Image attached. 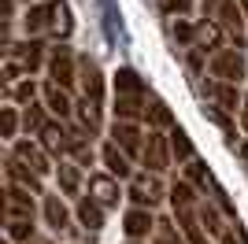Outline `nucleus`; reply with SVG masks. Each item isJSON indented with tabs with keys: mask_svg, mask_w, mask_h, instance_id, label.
<instances>
[{
	"mask_svg": "<svg viewBox=\"0 0 248 244\" xmlns=\"http://www.w3.org/2000/svg\"><path fill=\"white\" fill-rule=\"evenodd\" d=\"M167 193H170V185H163L159 174H148V170L134 174V182H130V200H134V207H148V211H152Z\"/></svg>",
	"mask_w": 248,
	"mask_h": 244,
	"instance_id": "f257e3e1",
	"label": "nucleus"
},
{
	"mask_svg": "<svg viewBox=\"0 0 248 244\" xmlns=\"http://www.w3.org/2000/svg\"><path fill=\"white\" fill-rule=\"evenodd\" d=\"M170 137H163V130H148L145 137V152H141V163H145L148 174H163L170 167Z\"/></svg>",
	"mask_w": 248,
	"mask_h": 244,
	"instance_id": "f03ea898",
	"label": "nucleus"
},
{
	"mask_svg": "<svg viewBox=\"0 0 248 244\" xmlns=\"http://www.w3.org/2000/svg\"><path fill=\"white\" fill-rule=\"evenodd\" d=\"M48 78L63 89H71L74 81H78V60H74V52L67 45H56L48 48Z\"/></svg>",
	"mask_w": 248,
	"mask_h": 244,
	"instance_id": "7ed1b4c3",
	"label": "nucleus"
},
{
	"mask_svg": "<svg viewBox=\"0 0 248 244\" xmlns=\"http://www.w3.org/2000/svg\"><path fill=\"white\" fill-rule=\"evenodd\" d=\"M211 78L241 85V78H245V56H241V48H218L211 56Z\"/></svg>",
	"mask_w": 248,
	"mask_h": 244,
	"instance_id": "20e7f679",
	"label": "nucleus"
},
{
	"mask_svg": "<svg viewBox=\"0 0 248 244\" xmlns=\"http://www.w3.org/2000/svg\"><path fill=\"white\" fill-rule=\"evenodd\" d=\"M11 155L22 163V167H30L37 178H48L56 167H52V155L45 152L41 144H33V141H15V148H11Z\"/></svg>",
	"mask_w": 248,
	"mask_h": 244,
	"instance_id": "39448f33",
	"label": "nucleus"
},
{
	"mask_svg": "<svg viewBox=\"0 0 248 244\" xmlns=\"http://www.w3.org/2000/svg\"><path fill=\"white\" fill-rule=\"evenodd\" d=\"M145 137H148V133H141L137 122H119V119H115V126H111V141L119 144L130 159H141V152H145Z\"/></svg>",
	"mask_w": 248,
	"mask_h": 244,
	"instance_id": "423d86ee",
	"label": "nucleus"
},
{
	"mask_svg": "<svg viewBox=\"0 0 248 244\" xmlns=\"http://www.w3.org/2000/svg\"><path fill=\"white\" fill-rule=\"evenodd\" d=\"M41 211H45V222H48L52 233H71V211H67V203H63L60 193H45Z\"/></svg>",
	"mask_w": 248,
	"mask_h": 244,
	"instance_id": "0eeeda50",
	"label": "nucleus"
},
{
	"mask_svg": "<svg viewBox=\"0 0 248 244\" xmlns=\"http://www.w3.org/2000/svg\"><path fill=\"white\" fill-rule=\"evenodd\" d=\"M155 218L148 207H130V211L123 214V229H126V241H145L148 233H155Z\"/></svg>",
	"mask_w": 248,
	"mask_h": 244,
	"instance_id": "6e6552de",
	"label": "nucleus"
},
{
	"mask_svg": "<svg viewBox=\"0 0 248 244\" xmlns=\"http://www.w3.org/2000/svg\"><path fill=\"white\" fill-rule=\"evenodd\" d=\"M215 19L222 22V30H230V37L237 41V48L245 45V15H241L237 0H215Z\"/></svg>",
	"mask_w": 248,
	"mask_h": 244,
	"instance_id": "1a4fd4ad",
	"label": "nucleus"
},
{
	"mask_svg": "<svg viewBox=\"0 0 248 244\" xmlns=\"http://www.w3.org/2000/svg\"><path fill=\"white\" fill-rule=\"evenodd\" d=\"M89 196L100 203L104 211H108V207H119V200H123L119 178H111V174H93V178H89Z\"/></svg>",
	"mask_w": 248,
	"mask_h": 244,
	"instance_id": "9d476101",
	"label": "nucleus"
},
{
	"mask_svg": "<svg viewBox=\"0 0 248 244\" xmlns=\"http://www.w3.org/2000/svg\"><path fill=\"white\" fill-rule=\"evenodd\" d=\"M41 96H45V107H48L52 115H60V122H67L74 115V100H71V92L63 89V85H56V81H45L41 85Z\"/></svg>",
	"mask_w": 248,
	"mask_h": 244,
	"instance_id": "9b49d317",
	"label": "nucleus"
},
{
	"mask_svg": "<svg viewBox=\"0 0 248 244\" xmlns=\"http://www.w3.org/2000/svg\"><path fill=\"white\" fill-rule=\"evenodd\" d=\"M100 159H104V174H111V178H119V182H123V178H134L130 155H126L115 141H108V144L100 148Z\"/></svg>",
	"mask_w": 248,
	"mask_h": 244,
	"instance_id": "f8f14e48",
	"label": "nucleus"
},
{
	"mask_svg": "<svg viewBox=\"0 0 248 244\" xmlns=\"http://www.w3.org/2000/svg\"><path fill=\"white\" fill-rule=\"evenodd\" d=\"M8 56H19V60H22V71H26V74H33L41 63H48V60H45V41H37V37H26L22 45H11Z\"/></svg>",
	"mask_w": 248,
	"mask_h": 244,
	"instance_id": "ddd939ff",
	"label": "nucleus"
},
{
	"mask_svg": "<svg viewBox=\"0 0 248 244\" xmlns=\"http://www.w3.org/2000/svg\"><path fill=\"white\" fill-rule=\"evenodd\" d=\"M4 170H8V182L11 185H22V189H30L33 196H45V185H41V178L30 170V167H22L15 155H8V163H4Z\"/></svg>",
	"mask_w": 248,
	"mask_h": 244,
	"instance_id": "4468645a",
	"label": "nucleus"
},
{
	"mask_svg": "<svg viewBox=\"0 0 248 244\" xmlns=\"http://www.w3.org/2000/svg\"><path fill=\"white\" fill-rule=\"evenodd\" d=\"M4 211H8V218H30V222H33V211H37V207H33V193H30V189H22V185H11Z\"/></svg>",
	"mask_w": 248,
	"mask_h": 244,
	"instance_id": "2eb2a0df",
	"label": "nucleus"
},
{
	"mask_svg": "<svg viewBox=\"0 0 248 244\" xmlns=\"http://www.w3.org/2000/svg\"><path fill=\"white\" fill-rule=\"evenodd\" d=\"M37 144H41L48 155H63V152H67V144H71V130H67L63 122H48V126L41 130V141H37Z\"/></svg>",
	"mask_w": 248,
	"mask_h": 244,
	"instance_id": "dca6fc26",
	"label": "nucleus"
},
{
	"mask_svg": "<svg viewBox=\"0 0 248 244\" xmlns=\"http://www.w3.org/2000/svg\"><path fill=\"white\" fill-rule=\"evenodd\" d=\"M178 229L186 233L189 244H204V226H200V207H186V211H174Z\"/></svg>",
	"mask_w": 248,
	"mask_h": 244,
	"instance_id": "f3484780",
	"label": "nucleus"
},
{
	"mask_svg": "<svg viewBox=\"0 0 248 244\" xmlns=\"http://www.w3.org/2000/svg\"><path fill=\"white\" fill-rule=\"evenodd\" d=\"M56 178H60L63 196H78V193H82V167H78L74 159L56 163Z\"/></svg>",
	"mask_w": 248,
	"mask_h": 244,
	"instance_id": "a211bd4d",
	"label": "nucleus"
},
{
	"mask_svg": "<svg viewBox=\"0 0 248 244\" xmlns=\"http://www.w3.org/2000/svg\"><path fill=\"white\" fill-rule=\"evenodd\" d=\"M115 96H145V81L134 67H119L115 71Z\"/></svg>",
	"mask_w": 248,
	"mask_h": 244,
	"instance_id": "6ab92c4d",
	"label": "nucleus"
},
{
	"mask_svg": "<svg viewBox=\"0 0 248 244\" xmlns=\"http://www.w3.org/2000/svg\"><path fill=\"white\" fill-rule=\"evenodd\" d=\"M82 96L93 104L104 100V78L96 71V63H89V60H82Z\"/></svg>",
	"mask_w": 248,
	"mask_h": 244,
	"instance_id": "aec40b11",
	"label": "nucleus"
},
{
	"mask_svg": "<svg viewBox=\"0 0 248 244\" xmlns=\"http://www.w3.org/2000/svg\"><path fill=\"white\" fill-rule=\"evenodd\" d=\"M78 226H85L89 233H96L104 226V207L93 200V196H78Z\"/></svg>",
	"mask_w": 248,
	"mask_h": 244,
	"instance_id": "412c9836",
	"label": "nucleus"
},
{
	"mask_svg": "<svg viewBox=\"0 0 248 244\" xmlns=\"http://www.w3.org/2000/svg\"><path fill=\"white\" fill-rule=\"evenodd\" d=\"M145 119H148V130H174V115H170V107L159 96H148Z\"/></svg>",
	"mask_w": 248,
	"mask_h": 244,
	"instance_id": "4be33fe9",
	"label": "nucleus"
},
{
	"mask_svg": "<svg viewBox=\"0 0 248 244\" xmlns=\"http://www.w3.org/2000/svg\"><path fill=\"white\" fill-rule=\"evenodd\" d=\"M167 200H170V207H174V211H186V207H200V196H197V189H193V185H189L186 178H178V182L170 185Z\"/></svg>",
	"mask_w": 248,
	"mask_h": 244,
	"instance_id": "5701e85b",
	"label": "nucleus"
},
{
	"mask_svg": "<svg viewBox=\"0 0 248 244\" xmlns=\"http://www.w3.org/2000/svg\"><path fill=\"white\" fill-rule=\"evenodd\" d=\"M74 119H78V126H82L85 133H100V104L82 96V100L74 104Z\"/></svg>",
	"mask_w": 248,
	"mask_h": 244,
	"instance_id": "b1692460",
	"label": "nucleus"
},
{
	"mask_svg": "<svg viewBox=\"0 0 248 244\" xmlns=\"http://www.w3.org/2000/svg\"><path fill=\"white\" fill-rule=\"evenodd\" d=\"M22 26H26V37H33V33L48 30V26H52V4H33V8L26 11Z\"/></svg>",
	"mask_w": 248,
	"mask_h": 244,
	"instance_id": "393cba45",
	"label": "nucleus"
},
{
	"mask_svg": "<svg viewBox=\"0 0 248 244\" xmlns=\"http://www.w3.org/2000/svg\"><path fill=\"white\" fill-rule=\"evenodd\" d=\"M207 92H211V100H215L222 111H237V104H245L241 92H237V85H230V81H215Z\"/></svg>",
	"mask_w": 248,
	"mask_h": 244,
	"instance_id": "a878e982",
	"label": "nucleus"
},
{
	"mask_svg": "<svg viewBox=\"0 0 248 244\" xmlns=\"http://www.w3.org/2000/svg\"><path fill=\"white\" fill-rule=\"evenodd\" d=\"M218 41H222V26H218V22L207 19V22H200V26H197V48L204 52V56H207V52L215 56V52H218Z\"/></svg>",
	"mask_w": 248,
	"mask_h": 244,
	"instance_id": "bb28decb",
	"label": "nucleus"
},
{
	"mask_svg": "<svg viewBox=\"0 0 248 244\" xmlns=\"http://www.w3.org/2000/svg\"><path fill=\"white\" fill-rule=\"evenodd\" d=\"M45 111H48V107H45L41 100H33V104H26V107H22V130L30 133H37V137H41V130L45 126H48V119H45Z\"/></svg>",
	"mask_w": 248,
	"mask_h": 244,
	"instance_id": "cd10ccee",
	"label": "nucleus"
},
{
	"mask_svg": "<svg viewBox=\"0 0 248 244\" xmlns=\"http://www.w3.org/2000/svg\"><path fill=\"white\" fill-rule=\"evenodd\" d=\"M200 226H204V233H211V237L226 233V222H222V214H218V203L200 200Z\"/></svg>",
	"mask_w": 248,
	"mask_h": 244,
	"instance_id": "c85d7f7f",
	"label": "nucleus"
},
{
	"mask_svg": "<svg viewBox=\"0 0 248 244\" xmlns=\"http://www.w3.org/2000/svg\"><path fill=\"white\" fill-rule=\"evenodd\" d=\"M167 137H170V155H174L178 163H193V159H197V152H193V141H189V133L182 130V126H174Z\"/></svg>",
	"mask_w": 248,
	"mask_h": 244,
	"instance_id": "c756f323",
	"label": "nucleus"
},
{
	"mask_svg": "<svg viewBox=\"0 0 248 244\" xmlns=\"http://www.w3.org/2000/svg\"><path fill=\"white\" fill-rule=\"evenodd\" d=\"M152 244H189V241H186V233L178 229V222H174V218H167V214H163V218L155 222Z\"/></svg>",
	"mask_w": 248,
	"mask_h": 244,
	"instance_id": "7c9ffc66",
	"label": "nucleus"
},
{
	"mask_svg": "<svg viewBox=\"0 0 248 244\" xmlns=\"http://www.w3.org/2000/svg\"><path fill=\"white\" fill-rule=\"evenodd\" d=\"M186 182L193 185V189H200V193L215 189V178H211V170H207V163H200V159L186 163Z\"/></svg>",
	"mask_w": 248,
	"mask_h": 244,
	"instance_id": "2f4dec72",
	"label": "nucleus"
},
{
	"mask_svg": "<svg viewBox=\"0 0 248 244\" xmlns=\"http://www.w3.org/2000/svg\"><path fill=\"white\" fill-rule=\"evenodd\" d=\"M56 37H67V33L74 30V22H71V8L63 4V0H52V26H48Z\"/></svg>",
	"mask_w": 248,
	"mask_h": 244,
	"instance_id": "473e14b6",
	"label": "nucleus"
},
{
	"mask_svg": "<svg viewBox=\"0 0 248 244\" xmlns=\"http://www.w3.org/2000/svg\"><path fill=\"white\" fill-rule=\"evenodd\" d=\"M33 237H37V229H33L30 218H8V241L11 244H30Z\"/></svg>",
	"mask_w": 248,
	"mask_h": 244,
	"instance_id": "72a5a7b5",
	"label": "nucleus"
},
{
	"mask_svg": "<svg viewBox=\"0 0 248 244\" xmlns=\"http://www.w3.org/2000/svg\"><path fill=\"white\" fill-rule=\"evenodd\" d=\"M11 96H15V104H33L37 100V85H33V78H26V81H19V85H11Z\"/></svg>",
	"mask_w": 248,
	"mask_h": 244,
	"instance_id": "f704fd0d",
	"label": "nucleus"
},
{
	"mask_svg": "<svg viewBox=\"0 0 248 244\" xmlns=\"http://www.w3.org/2000/svg\"><path fill=\"white\" fill-rule=\"evenodd\" d=\"M204 119H207V122H215V126H218L222 133H226V137H233V122L226 119V111H222V107L207 104V107H204Z\"/></svg>",
	"mask_w": 248,
	"mask_h": 244,
	"instance_id": "c9c22d12",
	"label": "nucleus"
},
{
	"mask_svg": "<svg viewBox=\"0 0 248 244\" xmlns=\"http://www.w3.org/2000/svg\"><path fill=\"white\" fill-rule=\"evenodd\" d=\"M174 41H182V45H193V41H197V26H193L189 19H178V22H174ZM193 48H197V45H193Z\"/></svg>",
	"mask_w": 248,
	"mask_h": 244,
	"instance_id": "e433bc0d",
	"label": "nucleus"
},
{
	"mask_svg": "<svg viewBox=\"0 0 248 244\" xmlns=\"http://www.w3.org/2000/svg\"><path fill=\"white\" fill-rule=\"evenodd\" d=\"M19 126H22V111L19 107H4V137H15V133H19Z\"/></svg>",
	"mask_w": 248,
	"mask_h": 244,
	"instance_id": "4c0bfd02",
	"label": "nucleus"
},
{
	"mask_svg": "<svg viewBox=\"0 0 248 244\" xmlns=\"http://www.w3.org/2000/svg\"><path fill=\"white\" fill-rule=\"evenodd\" d=\"M189 8H193V0H163V11L167 15H178V19H182Z\"/></svg>",
	"mask_w": 248,
	"mask_h": 244,
	"instance_id": "58836bf2",
	"label": "nucleus"
},
{
	"mask_svg": "<svg viewBox=\"0 0 248 244\" xmlns=\"http://www.w3.org/2000/svg\"><path fill=\"white\" fill-rule=\"evenodd\" d=\"M19 74H22V63H15V60H8V67H4V81H8V85H19Z\"/></svg>",
	"mask_w": 248,
	"mask_h": 244,
	"instance_id": "ea45409f",
	"label": "nucleus"
},
{
	"mask_svg": "<svg viewBox=\"0 0 248 244\" xmlns=\"http://www.w3.org/2000/svg\"><path fill=\"white\" fill-rule=\"evenodd\" d=\"M218 244H237V233H233V229H230V226H226V233L218 237Z\"/></svg>",
	"mask_w": 248,
	"mask_h": 244,
	"instance_id": "a19ab883",
	"label": "nucleus"
},
{
	"mask_svg": "<svg viewBox=\"0 0 248 244\" xmlns=\"http://www.w3.org/2000/svg\"><path fill=\"white\" fill-rule=\"evenodd\" d=\"M241 126L248 130V96H245V104H241Z\"/></svg>",
	"mask_w": 248,
	"mask_h": 244,
	"instance_id": "79ce46f5",
	"label": "nucleus"
},
{
	"mask_svg": "<svg viewBox=\"0 0 248 244\" xmlns=\"http://www.w3.org/2000/svg\"><path fill=\"white\" fill-rule=\"evenodd\" d=\"M237 152H241V159H245V163H248V141H245V144H241Z\"/></svg>",
	"mask_w": 248,
	"mask_h": 244,
	"instance_id": "37998d69",
	"label": "nucleus"
},
{
	"mask_svg": "<svg viewBox=\"0 0 248 244\" xmlns=\"http://www.w3.org/2000/svg\"><path fill=\"white\" fill-rule=\"evenodd\" d=\"M30 244H52V237H33Z\"/></svg>",
	"mask_w": 248,
	"mask_h": 244,
	"instance_id": "c03bdc74",
	"label": "nucleus"
},
{
	"mask_svg": "<svg viewBox=\"0 0 248 244\" xmlns=\"http://www.w3.org/2000/svg\"><path fill=\"white\" fill-rule=\"evenodd\" d=\"M126 244H141V241H126Z\"/></svg>",
	"mask_w": 248,
	"mask_h": 244,
	"instance_id": "a18cd8bd",
	"label": "nucleus"
},
{
	"mask_svg": "<svg viewBox=\"0 0 248 244\" xmlns=\"http://www.w3.org/2000/svg\"><path fill=\"white\" fill-rule=\"evenodd\" d=\"M245 4H248V0H245Z\"/></svg>",
	"mask_w": 248,
	"mask_h": 244,
	"instance_id": "49530a36",
	"label": "nucleus"
},
{
	"mask_svg": "<svg viewBox=\"0 0 248 244\" xmlns=\"http://www.w3.org/2000/svg\"><path fill=\"white\" fill-rule=\"evenodd\" d=\"M8 244H11V241H8Z\"/></svg>",
	"mask_w": 248,
	"mask_h": 244,
	"instance_id": "de8ad7c7",
	"label": "nucleus"
}]
</instances>
